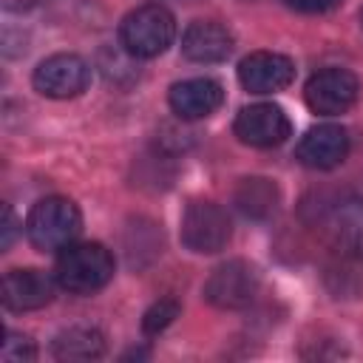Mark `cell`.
Listing matches in <instances>:
<instances>
[{
    "label": "cell",
    "mask_w": 363,
    "mask_h": 363,
    "mask_svg": "<svg viewBox=\"0 0 363 363\" xmlns=\"http://www.w3.org/2000/svg\"><path fill=\"white\" fill-rule=\"evenodd\" d=\"M79 230H82V213L65 196L40 199L26 218V235L31 247L40 252H60L71 247Z\"/></svg>",
    "instance_id": "obj_1"
},
{
    "label": "cell",
    "mask_w": 363,
    "mask_h": 363,
    "mask_svg": "<svg viewBox=\"0 0 363 363\" xmlns=\"http://www.w3.org/2000/svg\"><path fill=\"white\" fill-rule=\"evenodd\" d=\"M54 278L62 289L74 295H91L113 278V255L99 241L71 244L60 252Z\"/></svg>",
    "instance_id": "obj_2"
},
{
    "label": "cell",
    "mask_w": 363,
    "mask_h": 363,
    "mask_svg": "<svg viewBox=\"0 0 363 363\" xmlns=\"http://www.w3.org/2000/svg\"><path fill=\"white\" fill-rule=\"evenodd\" d=\"M122 48L136 60H153L164 54L176 40V20L159 3H145L125 14L119 26Z\"/></svg>",
    "instance_id": "obj_3"
},
{
    "label": "cell",
    "mask_w": 363,
    "mask_h": 363,
    "mask_svg": "<svg viewBox=\"0 0 363 363\" xmlns=\"http://www.w3.org/2000/svg\"><path fill=\"white\" fill-rule=\"evenodd\" d=\"M261 289V275L252 264L233 258L218 264L204 281V301L216 309H244L255 301Z\"/></svg>",
    "instance_id": "obj_4"
},
{
    "label": "cell",
    "mask_w": 363,
    "mask_h": 363,
    "mask_svg": "<svg viewBox=\"0 0 363 363\" xmlns=\"http://www.w3.org/2000/svg\"><path fill=\"white\" fill-rule=\"evenodd\" d=\"M230 218L216 201H190L182 213V244L190 252L210 255L227 247L230 241Z\"/></svg>",
    "instance_id": "obj_5"
},
{
    "label": "cell",
    "mask_w": 363,
    "mask_h": 363,
    "mask_svg": "<svg viewBox=\"0 0 363 363\" xmlns=\"http://www.w3.org/2000/svg\"><path fill=\"white\" fill-rule=\"evenodd\" d=\"M31 82L48 99H74L91 85V65L79 54H51L34 68Z\"/></svg>",
    "instance_id": "obj_6"
},
{
    "label": "cell",
    "mask_w": 363,
    "mask_h": 363,
    "mask_svg": "<svg viewBox=\"0 0 363 363\" xmlns=\"http://www.w3.org/2000/svg\"><path fill=\"white\" fill-rule=\"evenodd\" d=\"M360 82L352 71L346 68H323L318 74L309 77L306 88H303V99L309 105L312 113L320 116H337L343 111H349L357 99Z\"/></svg>",
    "instance_id": "obj_7"
},
{
    "label": "cell",
    "mask_w": 363,
    "mask_h": 363,
    "mask_svg": "<svg viewBox=\"0 0 363 363\" xmlns=\"http://www.w3.org/2000/svg\"><path fill=\"white\" fill-rule=\"evenodd\" d=\"M233 130L250 147H278L281 142H286L292 125L281 105L258 102V105H247L238 111Z\"/></svg>",
    "instance_id": "obj_8"
},
{
    "label": "cell",
    "mask_w": 363,
    "mask_h": 363,
    "mask_svg": "<svg viewBox=\"0 0 363 363\" xmlns=\"http://www.w3.org/2000/svg\"><path fill=\"white\" fill-rule=\"evenodd\" d=\"M295 79V62L286 54L252 51L238 65V82L250 94H278Z\"/></svg>",
    "instance_id": "obj_9"
},
{
    "label": "cell",
    "mask_w": 363,
    "mask_h": 363,
    "mask_svg": "<svg viewBox=\"0 0 363 363\" xmlns=\"http://www.w3.org/2000/svg\"><path fill=\"white\" fill-rule=\"evenodd\" d=\"M295 156L303 167L332 170L349 156V133L340 125H318L303 133L295 147Z\"/></svg>",
    "instance_id": "obj_10"
},
{
    "label": "cell",
    "mask_w": 363,
    "mask_h": 363,
    "mask_svg": "<svg viewBox=\"0 0 363 363\" xmlns=\"http://www.w3.org/2000/svg\"><path fill=\"white\" fill-rule=\"evenodd\" d=\"M167 102L179 119H204L216 113L218 105L224 102V88L210 77H193V79L176 82L170 88Z\"/></svg>",
    "instance_id": "obj_11"
},
{
    "label": "cell",
    "mask_w": 363,
    "mask_h": 363,
    "mask_svg": "<svg viewBox=\"0 0 363 363\" xmlns=\"http://www.w3.org/2000/svg\"><path fill=\"white\" fill-rule=\"evenodd\" d=\"M182 54L190 62H224L233 54V34L216 20H196L182 34Z\"/></svg>",
    "instance_id": "obj_12"
},
{
    "label": "cell",
    "mask_w": 363,
    "mask_h": 363,
    "mask_svg": "<svg viewBox=\"0 0 363 363\" xmlns=\"http://www.w3.org/2000/svg\"><path fill=\"white\" fill-rule=\"evenodd\" d=\"M3 306L11 312H31L54 298V281L40 269H9L3 278Z\"/></svg>",
    "instance_id": "obj_13"
},
{
    "label": "cell",
    "mask_w": 363,
    "mask_h": 363,
    "mask_svg": "<svg viewBox=\"0 0 363 363\" xmlns=\"http://www.w3.org/2000/svg\"><path fill=\"white\" fill-rule=\"evenodd\" d=\"M233 199H235V207H238L247 218L264 221V218L275 216L278 201H281V193H278V187H275L272 179L250 176V179H241V182H238Z\"/></svg>",
    "instance_id": "obj_14"
},
{
    "label": "cell",
    "mask_w": 363,
    "mask_h": 363,
    "mask_svg": "<svg viewBox=\"0 0 363 363\" xmlns=\"http://www.w3.org/2000/svg\"><path fill=\"white\" fill-rule=\"evenodd\" d=\"M51 352L57 360H96L105 352V337L94 326H71L54 337Z\"/></svg>",
    "instance_id": "obj_15"
},
{
    "label": "cell",
    "mask_w": 363,
    "mask_h": 363,
    "mask_svg": "<svg viewBox=\"0 0 363 363\" xmlns=\"http://www.w3.org/2000/svg\"><path fill=\"white\" fill-rule=\"evenodd\" d=\"M329 227L343 252H363V204L360 201H337L329 210Z\"/></svg>",
    "instance_id": "obj_16"
},
{
    "label": "cell",
    "mask_w": 363,
    "mask_h": 363,
    "mask_svg": "<svg viewBox=\"0 0 363 363\" xmlns=\"http://www.w3.org/2000/svg\"><path fill=\"white\" fill-rule=\"evenodd\" d=\"M176 318H179V301L162 298V301H156V303L145 312V318H142V332H145L147 337H153V335L164 332Z\"/></svg>",
    "instance_id": "obj_17"
},
{
    "label": "cell",
    "mask_w": 363,
    "mask_h": 363,
    "mask_svg": "<svg viewBox=\"0 0 363 363\" xmlns=\"http://www.w3.org/2000/svg\"><path fill=\"white\" fill-rule=\"evenodd\" d=\"M0 357L6 363H28L37 357V349H34V340L20 335V332H6V340H3V349H0Z\"/></svg>",
    "instance_id": "obj_18"
},
{
    "label": "cell",
    "mask_w": 363,
    "mask_h": 363,
    "mask_svg": "<svg viewBox=\"0 0 363 363\" xmlns=\"http://www.w3.org/2000/svg\"><path fill=\"white\" fill-rule=\"evenodd\" d=\"M17 216L11 210V204H3V221H0V250H9L17 238Z\"/></svg>",
    "instance_id": "obj_19"
},
{
    "label": "cell",
    "mask_w": 363,
    "mask_h": 363,
    "mask_svg": "<svg viewBox=\"0 0 363 363\" xmlns=\"http://www.w3.org/2000/svg\"><path fill=\"white\" fill-rule=\"evenodd\" d=\"M284 3L295 11H303V14H320V11L335 9L340 0H284Z\"/></svg>",
    "instance_id": "obj_20"
},
{
    "label": "cell",
    "mask_w": 363,
    "mask_h": 363,
    "mask_svg": "<svg viewBox=\"0 0 363 363\" xmlns=\"http://www.w3.org/2000/svg\"><path fill=\"white\" fill-rule=\"evenodd\" d=\"M37 0H3V6L6 9H11V11H20V9H28V6H34Z\"/></svg>",
    "instance_id": "obj_21"
},
{
    "label": "cell",
    "mask_w": 363,
    "mask_h": 363,
    "mask_svg": "<svg viewBox=\"0 0 363 363\" xmlns=\"http://www.w3.org/2000/svg\"><path fill=\"white\" fill-rule=\"evenodd\" d=\"M360 23H363V9H360Z\"/></svg>",
    "instance_id": "obj_22"
}]
</instances>
